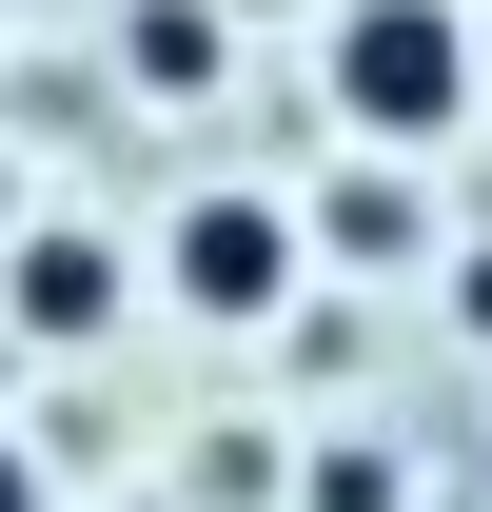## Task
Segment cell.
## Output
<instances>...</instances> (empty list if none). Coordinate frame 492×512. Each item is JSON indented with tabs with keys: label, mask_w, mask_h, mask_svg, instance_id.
<instances>
[{
	"label": "cell",
	"mask_w": 492,
	"mask_h": 512,
	"mask_svg": "<svg viewBox=\"0 0 492 512\" xmlns=\"http://www.w3.org/2000/svg\"><path fill=\"white\" fill-rule=\"evenodd\" d=\"M315 79H335V119L355 138H453L492 79V0H335V40H315Z\"/></svg>",
	"instance_id": "6da1fadb"
},
{
	"label": "cell",
	"mask_w": 492,
	"mask_h": 512,
	"mask_svg": "<svg viewBox=\"0 0 492 512\" xmlns=\"http://www.w3.org/2000/svg\"><path fill=\"white\" fill-rule=\"evenodd\" d=\"M158 276H178V316L256 335L276 296H296V197H276V178H217V197H178V237H158Z\"/></svg>",
	"instance_id": "7a4b0ae2"
},
{
	"label": "cell",
	"mask_w": 492,
	"mask_h": 512,
	"mask_svg": "<svg viewBox=\"0 0 492 512\" xmlns=\"http://www.w3.org/2000/svg\"><path fill=\"white\" fill-rule=\"evenodd\" d=\"M99 316H119V256H99V237H40V256H20V335H99Z\"/></svg>",
	"instance_id": "3957f363"
},
{
	"label": "cell",
	"mask_w": 492,
	"mask_h": 512,
	"mask_svg": "<svg viewBox=\"0 0 492 512\" xmlns=\"http://www.w3.org/2000/svg\"><path fill=\"white\" fill-rule=\"evenodd\" d=\"M138 79H158V99H197V79H217V0H138V40H119Z\"/></svg>",
	"instance_id": "277c9868"
},
{
	"label": "cell",
	"mask_w": 492,
	"mask_h": 512,
	"mask_svg": "<svg viewBox=\"0 0 492 512\" xmlns=\"http://www.w3.org/2000/svg\"><path fill=\"white\" fill-rule=\"evenodd\" d=\"M0 512H40V473H20V453H0Z\"/></svg>",
	"instance_id": "5b68a950"
},
{
	"label": "cell",
	"mask_w": 492,
	"mask_h": 512,
	"mask_svg": "<svg viewBox=\"0 0 492 512\" xmlns=\"http://www.w3.org/2000/svg\"><path fill=\"white\" fill-rule=\"evenodd\" d=\"M0 217H20V197H0Z\"/></svg>",
	"instance_id": "8992f818"
}]
</instances>
